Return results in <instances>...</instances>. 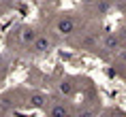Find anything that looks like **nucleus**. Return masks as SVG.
<instances>
[{
  "label": "nucleus",
  "mask_w": 126,
  "mask_h": 117,
  "mask_svg": "<svg viewBox=\"0 0 126 117\" xmlns=\"http://www.w3.org/2000/svg\"><path fill=\"white\" fill-rule=\"evenodd\" d=\"M30 47H32V51L39 53V55L49 53V51L53 49V39H51V36H47V34H36Z\"/></svg>",
  "instance_id": "obj_1"
},
{
  "label": "nucleus",
  "mask_w": 126,
  "mask_h": 117,
  "mask_svg": "<svg viewBox=\"0 0 126 117\" xmlns=\"http://www.w3.org/2000/svg\"><path fill=\"white\" fill-rule=\"evenodd\" d=\"M75 19L73 17H68V15H60L58 19H56V32L60 36H71L75 32Z\"/></svg>",
  "instance_id": "obj_2"
},
{
  "label": "nucleus",
  "mask_w": 126,
  "mask_h": 117,
  "mask_svg": "<svg viewBox=\"0 0 126 117\" xmlns=\"http://www.w3.org/2000/svg\"><path fill=\"white\" fill-rule=\"evenodd\" d=\"M43 111H45L47 115H53V117H66L68 113H71V109H68L64 102H53L51 106H45Z\"/></svg>",
  "instance_id": "obj_3"
},
{
  "label": "nucleus",
  "mask_w": 126,
  "mask_h": 117,
  "mask_svg": "<svg viewBox=\"0 0 126 117\" xmlns=\"http://www.w3.org/2000/svg\"><path fill=\"white\" fill-rule=\"evenodd\" d=\"M28 102H30V106L32 109H45L47 106V96L43 94V91H30V96H28Z\"/></svg>",
  "instance_id": "obj_4"
},
{
  "label": "nucleus",
  "mask_w": 126,
  "mask_h": 117,
  "mask_svg": "<svg viewBox=\"0 0 126 117\" xmlns=\"http://www.w3.org/2000/svg\"><path fill=\"white\" fill-rule=\"evenodd\" d=\"M34 36H36V30L30 28V26H24V28H21V32H19V43H21V45H26V47H30V45H32V40H34Z\"/></svg>",
  "instance_id": "obj_5"
},
{
  "label": "nucleus",
  "mask_w": 126,
  "mask_h": 117,
  "mask_svg": "<svg viewBox=\"0 0 126 117\" xmlns=\"http://www.w3.org/2000/svg\"><path fill=\"white\" fill-rule=\"evenodd\" d=\"M103 49H107V51H118L120 49V39L115 34H107L105 39H103Z\"/></svg>",
  "instance_id": "obj_6"
},
{
  "label": "nucleus",
  "mask_w": 126,
  "mask_h": 117,
  "mask_svg": "<svg viewBox=\"0 0 126 117\" xmlns=\"http://www.w3.org/2000/svg\"><path fill=\"white\" fill-rule=\"evenodd\" d=\"M58 91L62 94V96H66V98L75 96V83H71L68 79H62V81L58 83Z\"/></svg>",
  "instance_id": "obj_7"
}]
</instances>
